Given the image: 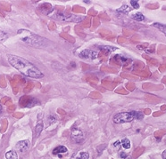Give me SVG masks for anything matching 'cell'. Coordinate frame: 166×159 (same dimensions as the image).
Here are the masks:
<instances>
[{"mask_svg": "<svg viewBox=\"0 0 166 159\" xmlns=\"http://www.w3.org/2000/svg\"><path fill=\"white\" fill-rule=\"evenodd\" d=\"M7 59L9 63L15 70H17L20 73H21L26 76L32 78H41L44 76V74L33 63H31V61L22 57L9 54L7 56Z\"/></svg>", "mask_w": 166, "mask_h": 159, "instance_id": "6da1fadb", "label": "cell"}, {"mask_svg": "<svg viewBox=\"0 0 166 159\" xmlns=\"http://www.w3.org/2000/svg\"><path fill=\"white\" fill-rule=\"evenodd\" d=\"M18 35L21 37V40L25 42L27 45L34 47H44L47 46L48 44V41L45 39L44 37H41L39 36L33 34L30 30H18Z\"/></svg>", "mask_w": 166, "mask_h": 159, "instance_id": "7a4b0ae2", "label": "cell"}, {"mask_svg": "<svg viewBox=\"0 0 166 159\" xmlns=\"http://www.w3.org/2000/svg\"><path fill=\"white\" fill-rule=\"evenodd\" d=\"M134 119L131 112H121L113 117V122L115 124H124L131 122Z\"/></svg>", "mask_w": 166, "mask_h": 159, "instance_id": "3957f363", "label": "cell"}, {"mask_svg": "<svg viewBox=\"0 0 166 159\" xmlns=\"http://www.w3.org/2000/svg\"><path fill=\"white\" fill-rule=\"evenodd\" d=\"M55 18L59 20H62V21H74V22H80L82 20L79 16H75L73 14H61V13H58V14H55Z\"/></svg>", "mask_w": 166, "mask_h": 159, "instance_id": "277c9868", "label": "cell"}, {"mask_svg": "<svg viewBox=\"0 0 166 159\" xmlns=\"http://www.w3.org/2000/svg\"><path fill=\"white\" fill-rule=\"evenodd\" d=\"M79 56H80V58H81L83 60L94 61L98 57V53H96L93 50H90V49H85L80 53Z\"/></svg>", "mask_w": 166, "mask_h": 159, "instance_id": "5b68a950", "label": "cell"}, {"mask_svg": "<svg viewBox=\"0 0 166 159\" xmlns=\"http://www.w3.org/2000/svg\"><path fill=\"white\" fill-rule=\"evenodd\" d=\"M72 140L76 143H80L84 140V134L81 130L79 129H73L72 132Z\"/></svg>", "mask_w": 166, "mask_h": 159, "instance_id": "8992f818", "label": "cell"}, {"mask_svg": "<svg viewBox=\"0 0 166 159\" xmlns=\"http://www.w3.org/2000/svg\"><path fill=\"white\" fill-rule=\"evenodd\" d=\"M30 145L31 143L28 140L26 141H21L17 143L16 145V148L18 149L20 152H26L29 148H30Z\"/></svg>", "mask_w": 166, "mask_h": 159, "instance_id": "52a82bcc", "label": "cell"}, {"mask_svg": "<svg viewBox=\"0 0 166 159\" xmlns=\"http://www.w3.org/2000/svg\"><path fill=\"white\" fill-rule=\"evenodd\" d=\"M67 150L68 149H67L66 147H64V146H58L53 150V154L54 155H58L59 157H61V155L65 154L67 152Z\"/></svg>", "mask_w": 166, "mask_h": 159, "instance_id": "ba28073f", "label": "cell"}, {"mask_svg": "<svg viewBox=\"0 0 166 159\" xmlns=\"http://www.w3.org/2000/svg\"><path fill=\"white\" fill-rule=\"evenodd\" d=\"M98 49L102 52V53H106V54H109L112 53L114 51L117 50V48L115 47H112V46H107V45H103V46H98Z\"/></svg>", "mask_w": 166, "mask_h": 159, "instance_id": "9c48e42d", "label": "cell"}, {"mask_svg": "<svg viewBox=\"0 0 166 159\" xmlns=\"http://www.w3.org/2000/svg\"><path fill=\"white\" fill-rule=\"evenodd\" d=\"M130 11H131V10H130L129 6V5H123L122 7H120V8L117 10V12H118V13H120V14H128Z\"/></svg>", "mask_w": 166, "mask_h": 159, "instance_id": "30bf717a", "label": "cell"}, {"mask_svg": "<svg viewBox=\"0 0 166 159\" xmlns=\"http://www.w3.org/2000/svg\"><path fill=\"white\" fill-rule=\"evenodd\" d=\"M131 18H132L133 20H138V21H142V20H145L144 15H143L141 13H139V12L133 14L131 15Z\"/></svg>", "mask_w": 166, "mask_h": 159, "instance_id": "8fae6325", "label": "cell"}, {"mask_svg": "<svg viewBox=\"0 0 166 159\" xmlns=\"http://www.w3.org/2000/svg\"><path fill=\"white\" fill-rule=\"evenodd\" d=\"M89 157H90V154L88 152L80 151L77 154L75 159H89Z\"/></svg>", "mask_w": 166, "mask_h": 159, "instance_id": "7c38bea8", "label": "cell"}, {"mask_svg": "<svg viewBox=\"0 0 166 159\" xmlns=\"http://www.w3.org/2000/svg\"><path fill=\"white\" fill-rule=\"evenodd\" d=\"M5 157L6 159H17V154H16V152L10 150L5 154Z\"/></svg>", "mask_w": 166, "mask_h": 159, "instance_id": "4fadbf2b", "label": "cell"}, {"mask_svg": "<svg viewBox=\"0 0 166 159\" xmlns=\"http://www.w3.org/2000/svg\"><path fill=\"white\" fill-rule=\"evenodd\" d=\"M121 142H122V147H123L125 149L130 148V142L129 139H123Z\"/></svg>", "mask_w": 166, "mask_h": 159, "instance_id": "5bb4252c", "label": "cell"}, {"mask_svg": "<svg viewBox=\"0 0 166 159\" xmlns=\"http://www.w3.org/2000/svg\"><path fill=\"white\" fill-rule=\"evenodd\" d=\"M130 112H131V114H132L134 119H135V118H136V119H142L143 117H144V115H143L142 113H140V112H138V111H130Z\"/></svg>", "mask_w": 166, "mask_h": 159, "instance_id": "9a60e30c", "label": "cell"}, {"mask_svg": "<svg viewBox=\"0 0 166 159\" xmlns=\"http://www.w3.org/2000/svg\"><path fill=\"white\" fill-rule=\"evenodd\" d=\"M42 130H43V123L40 122V123H38V124H37V126H36V138H37V137L39 136V134L41 133Z\"/></svg>", "mask_w": 166, "mask_h": 159, "instance_id": "2e32d148", "label": "cell"}, {"mask_svg": "<svg viewBox=\"0 0 166 159\" xmlns=\"http://www.w3.org/2000/svg\"><path fill=\"white\" fill-rule=\"evenodd\" d=\"M154 27H155V28H157V29H159L160 30H162L164 34H166V26L165 25H162V24H160V23H154V25H153Z\"/></svg>", "mask_w": 166, "mask_h": 159, "instance_id": "e0dca14e", "label": "cell"}, {"mask_svg": "<svg viewBox=\"0 0 166 159\" xmlns=\"http://www.w3.org/2000/svg\"><path fill=\"white\" fill-rule=\"evenodd\" d=\"M112 147H113V148H114L115 150H119L120 148L122 147V142H120V141H117V142H115L113 143Z\"/></svg>", "mask_w": 166, "mask_h": 159, "instance_id": "ac0fdd59", "label": "cell"}, {"mask_svg": "<svg viewBox=\"0 0 166 159\" xmlns=\"http://www.w3.org/2000/svg\"><path fill=\"white\" fill-rule=\"evenodd\" d=\"M130 4H131V5H132L133 8H135V9H138L139 8V4H138V1L132 0V1H130Z\"/></svg>", "mask_w": 166, "mask_h": 159, "instance_id": "d6986e66", "label": "cell"}, {"mask_svg": "<svg viewBox=\"0 0 166 159\" xmlns=\"http://www.w3.org/2000/svg\"><path fill=\"white\" fill-rule=\"evenodd\" d=\"M8 37V35L6 33H5L4 31H0V41L5 40Z\"/></svg>", "mask_w": 166, "mask_h": 159, "instance_id": "ffe728a7", "label": "cell"}, {"mask_svg": "<svg viewBox=\"0 0 166 159\" xmlns=\"http://www.w3.org/2000/svg\"><path fill=\"white\" fill-rule=\"evenodd\" d=\"M162 157H163V159H166V150H164V151L163 152V154H162Z\"/></svg>", "mask_w": 166, "mask_h": 159, "instance_id": "44dd1931", "label": "cell"}, {"mask_svg": "<svg viewBox=\"0 0 166 159\" xmlns=\"http://www.w3.org/2000/svg\"><path fill=\"white\" fill-rule=\"evenodd\" d=\"M121 157H122V158H126V155H125L124 153H121Z\"/></svg>", "mask_w": 166, "mask_h": 159, "instance_id": "7402d4cb", "label": "cell"}, {"mask_svg": "<svg viewBox=\"0 0 166 159\" xmlns=\"http://www.w3.org/2000/svg\"><path fill=\"white\" fill-rule=\"evenodd\" d=\"M2 111H3V108H2V106L0 105V113H1Z\"/></svg>", "mask_w": 166, "mask_h": 159, "instance_id": "603a6c76", "label": "cell"}]
</instances>
